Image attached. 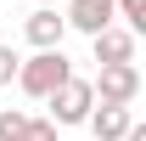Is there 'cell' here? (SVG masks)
<instances>
[{
	"instance_id": "1",
	"label": "cell",
	"mask_w": 146,
	"mask_h": 141,
	"mask_svg": "<svg viewBox=\"0 0 146 141\" xmlns=\"http://www.w3.org/2000/svg\"><path fill=\"white\" fill-rule=\"evenodd\" d=\"M68 73H73V62L62 56V45H39L34 56H23V62H17V85H23V96L45 102V96H51Z\"/></svg>"
},
{
	"instance_id": "2",
	"label": "cell",
	"mask_w": 146,
	"mask_h": 141,
	"mask_svg": "<svg viewBox=\"0 0 146 141\" xmlns=\"http://www.w3.org/2000/svg\"><path fill=\"white\" fill-rule=\"evenodd\" d=\"M45 102H51V119H56V124H84V113L96 107V90H90V79L68 73V79H62Z\"/></svg>"
},
{
	"instance_id": "3",
	"label": "cell",
	"mask_w": 146,
	"mask_h": 141,
	"mask_svg": "<svg viewBox=\"0 0 146 141\" xmlns=\"http://www.w3.org/2000/svg\"><path fill=\"white\" fill-rule=\"evenodd\" d=\"M90 90H96V102H135L141 96V68L135 62H101Z\"/></svg>"
},
{
	"instance_id": "4",
	"label": "cell",
	"mask_w": 146,
	"mask_h": 141,
	"mask_svg": "<svg viewBox=\"0 0 146 141\" xmlns=\"http://www.w3.org/2000/svg\"><path fill=\"white\" fill-rule=\"evenodd\" d=\"M90 51H96V62H135V28H124V23L96 28V34H90Z\"/></svg>"
},
{
	"instance_id": "5",
	"label": "cell",
	"mask_w": 146,
	"mask_h": 141,
	"mask_svg": "<svg viewBox=\"0 0 146 141\" xmlns=\"http://www.w3.org/2000/svg\"><path fill=\"white\" fill-rule=\"evenodd\" d=\"M84 124L96 130V141H124V130L135 124V113H129V102H101L84 113Z\"/></svg>"
},
{
	"instance_id": "6",
	"label": "cell",
	"mask_w": 146,
	"mask_h": 141,
	"mask_svg": "<svg viewBox=\"0 0 146 141\" xmlns=\"http://www.w3.org/2000/svg\"><path fill=\"white\" fill-rule=\"evenodd\" d=\"M68 28H79V34H96V28H107V23H118V6L112 0H68Z\"/></svg>"
},
{
	"instance_id": "7",
	"label": "cell",
	"mask_w": 146,
	"mask_h": 141,
	"mask_svg": "<svg viewBox=\"0 0 146 141\" xmlns=\"http://www.w3.org/2000/svg\"><path fill=\"white\" fill-rule=\"evenodd\" d=\"M23 34H28V45H62V34H68V17L56 11V6H34L28 11V23H23Z\"/></svg>"
},
{
	"instance_id": "8",
	"label": "cell",
	"mask_w": 146,
	"mask_h": 141,
	"mask_svg": "<svg viewBox=\"0 0 146 141\" xmlns=\"http://www.w3.org/2000/svg\"><path fill=\"white\" fill-rule=\"evenodd\" d=\"M112 6H118V17H124V28H135V34L146 28V0H112Z\"/></svg>"
},
{
	"instance_id": "9",
	"label": "cell",
	"mask_w": 146,
	"mask_h": 141,
	"mask_svg": "<svg viewBox=\"0 0 146 141\" xmlns=\"http://www.w3.org/2000/svg\"><path fill=\"white\" fill-rule=\"evenodd\" d=\"M17 141H56V119H28L17 130Z\"/></svg>"
},
{
	"instance_id": "10",
	"label": "cell",
	"mask_w": 146,
	"mask_h": 141,
	"mask_svg": "<svg viewBox=\"0 0 146 141\" xmlns=\"http://www.w3.org/2000/svg\"><path fill=\"white\" fill-rule=\"evenodd\" d=\"M28 124V113H17V107H0V141H17V130Z\"/></svg>"
},
{
	"instance_id": "11",
	"label": "cell",
	"mask_w": 146,
	"mask_h": 141,
	"mask_svg": "<svg viewBox=\"0 0 146 141\" xmlns=\"http://www.w3.org/2000/svg\"><path fill=\"white\" fill-rule=\"evenodd\" d=\"M17 62H23V56L11 51V45H0V90H6L11 79H17Z\"/></svg>"
},
{
	"instance_id": "12",
	"label": "cell",
	"mask_w": 146,
	"mask_h": 141,
	"mask_svg": "<svg viewBox=\"0 0 146 141\" xmlns=\"http://www.w3.org/2000/svg\"><path fill=\"white\" fill-rule=\"evenodd\" d=\"M34 6H56V0H34Z\"/></svg>"
}]
</instances>
